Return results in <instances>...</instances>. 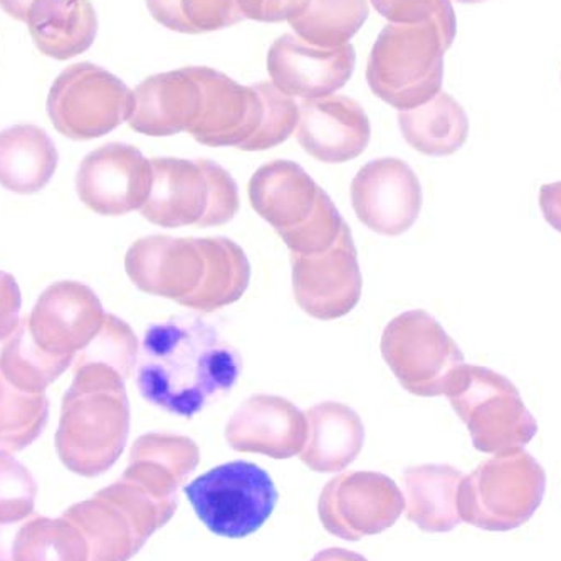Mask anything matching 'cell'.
Masks as SVG:
<instances>
[{
    "mask_svg": "<svg viewBox=\"0 0 561 561\" xmlns=\"http://www.w3.org/2000/svg\"><path fill=\"white\" fill-rule=\"evenodd\" d=\"M242 356L201 317L151 324L141 343L137 387L151 405L192 419L234 389Z\"/></svg>",
    "mask_w": 561,
    "mask_h": 561,
    "instance_id": "cell-1",
    "label": "cell"
},
{
    "mask_svg": "<svg viewBox=\"0 0 561 561\" xmlns=\"http://www.w3.org/2000/svg\"><path fill=\"white\" fill-rule=\"evenodd\" d=\"M62 397L56 450L66 469L96 478L113 468L130 434V402L125 378L103 365L72 367Z\"/></svg>",
    "mask_w": 561,
    "mask_h": 561,
    "instance_id": "cell-2",
    "label": "cell"
},
{
    "mask_svg": "<svg viewBox=\"0 0 561 561\" xmlns=\"http://www.w3.org/2000/svg\"><path fill=\"white\" fill-rule=\"evenodd\" d=\"M249 198L293 254L327 251L345 224L330 195L289 160H274L257 169L249 182Z\"/></svg>",
    "mask_w": 561,
    "mask_h": 561,
    "instance_id": "cell-3",
    "label": "cell"
},
{
    "mask_svg": "<svg viewBox=\"0 0 561 561\" xmlns=\"http://www.w3.org/2000/svg\"><path fill=\"white\" fill-rule=\"evenodd\" d=\"M450 46L436 22L386 25L368 58V87L399 112L419 108L443 91Z\"/></svg>",
    "mask_w": 561,
    "mask_h": 561,
    "instance_id": "cell-4",
    "label": "cell"
},
{
    "mask_svg": "<svg viewBox=\"0 0 561 561\" xmlns=\"http://www.w3.org/2000/svg\"><path fill=\"white\" fill-rule=\"evenodd\" d=\"M151 188L140 213L167 229L216 227L231 222L239 210L238 184L231 173L197 159H151Z\"/></svg>",
    "mask_w": 561,
    "mask_h": 561,
    "instance_id": "cell-5",
    "label": "cell"
},
{
    "mask_svg": "<svg viewBox=\"0 0 561 561\" xmlns=\"http://www.w3.org/2000/svg\"><path fill=\"white\" fill-rule=\"evenodd\" d=\"M547 493L543 466L525 449L500 454L465 476L457 491L462 523L484 531H512L540 510Z\"/></svg>",
    "mask_w": 561,
    "mask_h": 561,
    "instance_id": "cell-6",
    "label": "cell"
},
{
    "mask_svg": "<svg viewBox=\"0 0 561 561\" xmlns=\"http://www.w3.org/2000/svg\"><path fill=\"white\" fill-rule=\"evenodd\" d=\"M446 396L479 453L500 456L525 449L537 436V419L515 383L491 368L466 364Z\"/></svg>",
    "mask_w": 561,
    "mask_h": 561,
    "instance_id": "cell-7",
    "label": "cell"
},
{
    "mask_svg": "<svg viewBox=\"0 0 561 561\" xmlns=\"http://www.w3.org/2000/svg\"><path fill=\"white\" fill-rule=\"evenodd\" d=\"M62 518L83 533L88 561H130L167 525L156 501L123 478L91 500L72 504Z\"/></svg>",
    "mask_w": 561,
    "mask_h": 561,
    "instance_id": "cell-8",
    "label": "cell"
},
{
    "mask_svg": "<svg viewBox=\"0 0 561 561\" xmlns=\"http://www.w3.org/2000/svg\"><path fill=\"white\" fill-rule=\"evenodd\" d=\"M195 515L217 537H249L273 515L279 494L260 466L232 461L210 469L184 488Z\"/></svg>",
    "mask_w": 561,
    "mask_h": 561,
    "instance_id": "cell-9",
    "label": "cell"
},
{
    "mask_svg": "<svg viewBox=\"0 0 561 561\" xmlns=\"http://www.w3.org/2000/svg\"><path fill=\"white\" fill-rule=\"evenodd\" d=\"M134 112V91L118 76L93 62L68 66L47 96L56 130L76 141L112 134Z\"/></svg>",
    "mask_w": 561,
    "mask_h": 561,
    "instance_id": "cell-10",
    "label": "cell"
},
{
    "mask_svg": "<svg viewBox=\"0 0 561 561\" xmlns=\"http://www.w3.org/2000/svg\"><path fill=\"white\" fill-rule=\"evenodd\" d=\"M381 355L400 386L419 397L446 396L466 365L457 343L422 310L407 311L387 324Z\"/></svg>",
    "mask_w": 561,
    "mask_h": 561,
    "instance_id": "cell-11",
    "label": "cell"
},
{
    "mask_svg": "<svg viewBox=\"0 0 561 561\" xmlns=\"http://www.w3.org/2000/svg\"><path fill=\"white\" fill-rule=\"evenodd\" d=\"M403 512L405 496L396 481L371 471L336 476L321 491L318 503L324 529L346 541L386 531Z\"/></svg>",
    "mask_w": 561,
    "mask_h": 561,
    "instance_id": "cell-12",
    "label": "cell"
},
{
    "mask_svg": "<svg viewBox=\"0 0 561 561\" xmlns=\"http://www.w3.org/2000/svg\"><path fill=\"white\" fill-rule=\"evenodd\" d=\"M293 289L299 308L317 320L345 317L362 296V271L352 231L343 224L335 244L324 252L293 254Z\"/></svg>",
    "mask_w": 561,
    "mask_h": 561,
    "instance_id": "cell-13",
    "label": "cell"
},
{
    "mask_svg": "<svg viewBox=\"0 0 561 561\" xmlns=\"http://www.w3.org/2000/svg\"><path fill=\"white\" fill-rule=\"evenodd\" d=\"M150 188V160L134 145H103L84 157L76 173L80 201L100 216H125L141 209Z\"/></svg>",
    "mask_w": 561,
    "mask_h": 561,
    "instance_id": "cell-14",
    "label": "cell"
},
{
    "mask_svg": "<svg viewBox=\"0 0 561 561\" xmlns=\"http://www.w3.org/2000/svg\"><path fill=\"white\" fill-rule=\"evenodd\" d=\"M356 217L381 236L409 231L422 209V187L411 165L399 159L371 160L352 182Z\"/></svg>",
    "mask_w": 561,
    "mask_h": 561,
    "instance_id": "cell-15",
    "label": "cell"
},
{
    "mask_svg": "<svg viewBox=\"0 0 561 561\" xmlns=\"http://www.w3.org/2000/svg\"><path fill=\"white\" fill-rule=\"evenodd\" d=\"M201 87V112L188 134L207 147L241 148L260 130L264 106L254 87H242L207 66L185 68Z\"/></svg>",
    "mask_w": 561,
    "mask_h": 561,
    "instance_id": "cell-16",
    "label": "cell"
},
{
    "mask_svg": "<svg viewBox=\"0 0 561 561\" xmlns=\"http://www.w3.org/2000/svg\"><path fill=\"white\" fill-rule=\"evenodd\" d=\"M105 310L90 286L59 280L37 299L27 317L34 342L50 355L72 358L87 348L105 321Z\"/></svg>",
    "mask_w": 561,
    "mask_h": 561,
    "instance_id": "cell-17",
    "label": "cell"
},
{
    "mask_svg": "<svg viewBox=\"0 0 561 561\" xmlns=\"http://www.w3.org/2000/svg\"><path fill=\"white\" fill-rule=\"evenodd\" d=\"M352 44L324 49L296 34L274 41L267 53V72L274 87L291 98L321 100L342 90L355 72Z\"/></svg>",
    "mask_w": 561,
    "mask_h": 561,
    "instance_id": "cell-18",
    "label": "cell"
},
{
    "mask_svg": "<svg viewBox=\"0 0 561 561\" xmlns=\"http://www.w3.org/2000/svg\"><path fill=\"white\" fill-rule=\"evenodd\" d=\"M370 137L367 112L352 98L335 94L299 105V145L320 162L355 160L367 150Z\"/></svg>",
    "mask_w": 561,
    "mask_h": 561,
    "instance_id": "cell-19",
    "label": "cell"
},
{
    "mask_svg": "<svg viewBox=\"0 0 561 561\" xmlns=\"http://www.w3.org/2000/svg\"><path fill=\"white\" fill-rule=\"evenodd\" d=\"M204 266L197 239L169 236L138 239L125 257L126 274L140 291L176 302L198 288Z\"/></svg>",
    "mask_w": 561,
    "mask_h": 561,
    "instance_id": "cell-20",
    "label": "cell"
},
{
    "mask_svg": "<svg viewBox=\"0 0 561 561\" xmlns=\"http://www.w3.org/2000/svg\"><path fill=\"white\" fill-rule=\"evenodd\" d=\"M201 462V450L191 437L151 432L135 440L130 461L122 476L140 486L160 507L167 523L179 507V488Z\"/></svg>",
    "mask_w": 561,
    "mask_h": 561,
    "instance_id": "cell-21",
    "label": "cell"
},
{
    "mask_svg": "<svg viewBox=\"0 0 561 561\" xmlns=\"http://www.w3.org/2000/svg\"><path fill=\"white\" fill-rule=\"evenodd\" d=\"M308 434L306 414L277 396L245 400L227 422L226 440L238 453L289 459L301 454Z\"/></svg>",
    "mask_w": 561,
    "mask_h": 561,
    "instance_id": "cell-22",
    "label": "cell"
},
{
    "mask_svg": "<svg viewBox=\"0 0 561 561\" xmlns=\"http://www.w3.org/2000/svg\"><path fill=\"white\" fill-rule=\"evenodd\" d=\"M201 101V87L187 69L160 72L135 88L128 125L147 137H172L191 130Z\"/></svg>",
    "mask_w": 561,
    "mask_h": 561,
    "instance_id": "cell-23",
    "label": "cell"
},
{
    "mask_svg": "<svg viewBox=\"0 0 561 561\" xmlns=\"http://www.w3.org/2000/svg\"><path fill=\"white\" fill-rule=\"evenodd\" d=\"M308 434L301 461L311 471L339 472L360 456L365 427L360 415L340 402H323L306 412Z\"/></svg>",
    "mask_w": 561,
    "mask_h": 561,
    "instance_id": "cell-24",
    "label": "cell"
},
{
    "mask_svg": "<svg viewBox=\"0 0 561 561\" xmlns=\"http://www.w3.org/2000/svg\"><path fill=\"white\" fill-rule=\"evenodd\" d=\"M25 24L39 53L56 61L83 55L98 36L90 0H34Z\"/></svg>",
    "mask_w": 561,
    "mask_h": 561,
    "instance_id": "cell-25",
    "label": "cell"
},
{
    "mask_svg": "<svg viewBox=\"0 0 561 561\" xmlns=\"http://www.w3.org/2000/svg\"><path fill=\"white\" fill-rule=\"evenodd\" d=\"M59 153L46 130L14 125L0 131V185L14 194L43 191L58 169Z\"/></svg>",
    "mask_w": 561,
    "mask_h": 561,
    "instance_id": "cell-26",
    "label": "cell"
},
{
    "mask_svg": "<svg viewBox=\"0 0 561 561\" xmlns=\"http://www.w3.org/2000/svg\"><path fill=\"white\" fill-rule=\"evenodd\" d=\"M83 533L68 519L31 515L0 525V561H88Z\"/></svg>",
    "mask_w": 561,
    "mask_h": 561,
    "instance_id": "cell-27",
    "label": "cell"
},
{
    "mask_svg": "<svg viewBox=\"0 0 561 561\" xmlns=\"http://www.w3.org/2000/svg\"><path fill=\"white\" fill-rule=\"evenodd\" d=\"M465 472L449 465H424L403 472L405 515L422 531L449 533L461 525L457 491Z\"/></svg>",
    "mask_w": 561,
    "mask_h": 561,
    "instance_id": "cell-28",
    "label": "cell"
},
{
    "mask_svg": "<svg viewBox=\"0 0 561 561\" xmlns=\"http://www.w3.org/2000/svg\"><path fill=\"white\" fill-rule=\"evenodd\" d=\"M204 256L201 285L181 305L213 313L241 299L251 279V266L244 251L227 238L197 239Z\"/></svg>",
    "mask_w": 561,
    "mask_h": 561,
    "instance_id": "cell-29",
    "label": "cell"
},
{
    "mask_svg": "<svg viewBox=\"0 0 561 561\" xmlns=\"http://www.w3.org/2000/svg\"><path fill=\"white\" fill-rule=\"evenodd\" d=\"M399 126L407 144L428 157L453 156L469 135L468 113L444 91L419 108L400 112Z\"/></svg>",
    "mask_w": 561,
    "mask_h": 561,
    "instance_id": "cell-30",
    "label": "cell"
},
{
    "mask_svg": "<svg viewBox=\"0 0 561 561\" xmlns=\"http://www.w3.org/2000/svg\"><path fill=\"white\" fill-rule=\"evenodd\" d=\"M71 365L72 358L50 355L34 342L27 317L22 318L0 352V371L22 392H46Z\"/></svg>",
    "mask_w": 561,
    "mask_h": 561,
    "instance_id": "cell-31",
    "label": "cell"
},
{
    "mask_svg": "<svg viewBox=\"0 0 561 561\" xmlns=\"http://www.w3.org/2000/svg\"><path fill=\"white\" fill-rule=\"evenodd\" d=\"M367 0H310L301 14L289 21L296 36L324 49L346 46L367 22Z\"/></svg>",
    "mask_w": 561,
    "mask_h": 561,
    "instance_id": "cell-32",
    "label": "cell"
},
{
    "mask_svg": "<svg viewBox=\"0 0 561 561\" xmlns=\"http://www.w3.org/2000/svg\"><path fill=\"white\" fill-rule=\"evenodd\" d=\"M49 421L46 393L22 392L0 371V450L21 453L36 443Z\"/></svg>",
    "mask_w": 561,
    "mask_h": 561,
    "instance_id": "cell-33",
    "label": "cell"
},
{
    "mask_svg": "<svg viewBox=\"0 0 561 561\" xmlns=\"http://www.w3.org/2000/svg\"><path fill=\"white\" fill-rule=\"evenodd\" d=\"M147 8L160 25L181 34L214 33L245 21L238 0H147Z\"/></svg>",
    "mask_w": 561,
    "mask_h": 561,
    "instance_id": "cell-34",
    "label": "cell"
},
{
    "mask_svg": "<svg viewBox=\"0 0 561 561\" xmlns=\"http://www.w3.org/2000/svg\"><path fill=\"white\" fill-rule=\"evenodd\" d=\"M138 356H140V346L130 324L115 314L106 313L98 335L91 340L87 348L76 353L72 367L103 365L118 371L125 380H128L134 374Z\"/></svg>",
    "mask_w": 561,
    "mask_h": 561,
    "instance_id": "cell-35",
    "label": "cell"
},
{
    "mask_svg": "<svg viewBox=\"0 0 561 561\" xmlns=\"http://www.w3.org/2000/svg\"><path fill=\"white\" fill-rule=\"evenodd\" d=\"M263 100L264 115L260 130L242 145L244 151H263L288 140L299 125V105L295 98L277 90L273 83L254 84Z\"/></svg>",
    "mask_w": 561,
    "mask_h": 561,
    "instance_id": "cell-36",
    "label": "cell"
},
{
    "mask_svg": "<svg viewBox=\"0 0 561 561\" xmlns=\"http://www.w3.org/2000/svg\"><path fill=\"white\" fill-rule=\"evenodd\" d=\"M37 482L12 453L0 450V525H14L34 513Z\"/></svg>",
    "mask_w": 561,
    "mask_h": 561,
    "instance_id": "cell-37",
    "label": "cell"
},
{
    "mask_svg": "<svg viewBox=\"0 0 561 561\" xmlns=\"http://www.w3.org/2000/svg\"><path fill=\"white\" fill-rule=\"evenodd\" d=\"M375 11L390 24L436 22L447 39L454 43L457 19L450 0H370Z\"/></svg>",
    "mask_w": 561,
    "mask_h": 561,
    "instance_id": "cell-38",
    "label": "cell"
},
{
    "mask_svg": "<svg viewBox=\"0 0 561 561\" xmlns=\"http://www.w3.org/2000/svg\"><path fill=\"white\" fill-rule=\"evenodd\" d=\"M310 4V0H238L242 15L249 21L276 22L291 21L301 14Z\"/></svg>",
    "mask_w": 561,
    "mask_h": 561,
    "instance_id": "cell-39",
    "label": "cell"
},
{
    "mask_svg": "<svg viewBox=\"0 0 561 561\" xmlns=\"http://www.w3.org/2000/svg\"><path fill=\"white\" fill-rule=\"evenodd\" d=\"M21 289L12 274L0 271V342H4L21 323Z\"/></svg>",
    "mask_w": 561,
    "mask_h": 561,
    "instance_id": "cell-40",
    "label": "cell"
},
{
    "mask_svg": "<svg viewBox=\"0 0 561 561\" xmlns=\"http://www.w3.org/2000/svg\"><path fill=\"white\" fill-rule=\"evenodd\" d=\"M540 207L545 220L561 232V182L543 185L540 191Z\"/></svg>",
    "mask_w": 561,
    "mask_h": 561,
    "instance_id": "cell-41",
    "label": "cell"
},
{
    "mask_svg": "<svg viewBox=\"0 0 561 561\" xmlns=\"http://www.w3.org/2000/svg\"><path fill=\"white\" fill-rule=\"evenodd\" d=\"M33 2L34 0H0V8L15 21L25 22Z\"/></svg>",
    "mask_w": 561,
    "mask_h": 561,
    "instance_id": "cell-42",
    "label": "cell"
},
{
    "mask_svg": "<svg viewBox=\"0 0 561 561\" xmlns=\"http://www.w3.org/2000/svg\"><path fill=\"white\" fill-rule=\"evenodd\" d=\"M311 561H368L355 551L343 550V548H328L320 551Z\"/></svg>",
    "mask_w": 561,
    "mask_h": 561,
    "instance_id": "cell-43",
    "label": "cell"
},
{
    "mask_svg": "<svg viewBox=\"0 0 561 561\" xmlns=\"http://www.w3.org/2000/svg\"><path fill=\"white\" fill-rule=\"evenodd\" d=\"M459 4H481V2H486V0H456Z\"/></svg>",
    "mask_w": 561,
    "mask_h": 561,
    "instance_id": "cell-44",
    "label": "cell"
}]
</instances>
